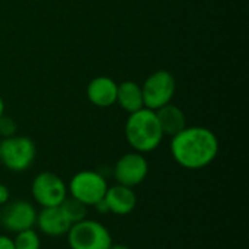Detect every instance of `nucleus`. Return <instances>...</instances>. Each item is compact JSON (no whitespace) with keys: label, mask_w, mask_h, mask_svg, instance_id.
Masks as SVG:
<instances>
[{"label":"nucleus","mask_w":249,"mask_h":249,"mask_svg":"<svg viewBox=\"0 0 249 249\" xmlns=\"http://www.w3.org/2000/svg\"><path fill=\"white\" fill-rule=\"evenodd\" d=\"M4 114V101H3V98L0 96V117Z\"/></svg>","instance_id":"obj_21"},{"label":"nucleus","mask_w":249,"mask_h":249,"mask_svg":"<svg viewBox=\"0 0 249 249\" xmlns=\"http://www.w3.org/2000/svg\"><path fill=\"white\" fill-rule=\"evenodd\" d=\"M0 249H15L13 239L6 235H0Z\"/></svg>","instance_id":"obj_19"},{"label":"nucleus","mask_w":249,"mask_h":249,"mask_svg":"<svg viewBox=\"0 0 249 249\" xmlns=\"http://www.w3.org/2000/svg\"><path fill=\"white\" fill-rule=\"evenodd\" d=\"M36 209L28 200H16L3 206L0 212V223L1 226L13 233L32 229L36 223Z\"/></svg>","instance_id":"obj_9"},{"label":"nucleus","mask_w":249,"mask_h":249,"mask_svg":"<svg viewBox=\"0 0 249 249\" xmlns=\"http://www.w3.org/2000/svg\"><path fill=\"white\" fill-rule=\"evenodd\" d=\"M60 207L71 225L82 222L88 217V206H85L83 203H80L79 200H76L70 196L60 204Z\"/></svg>","instance_id":"obj_15"},{"label":"nucleus","mask_w":249,"mask_h":249,"mask_svg":"<svg viewBox=\"0 0 249 249\" xmlns=\"http://www.w3.org/2000/svg\"><path fill=\"white\" fill-rule=\"evenodd\" d=\"M13 245H15V249H39L41 239H39L38 232L32 228V229H26V231L15 233Z\"/></svg>","instance_id":"obj_16"},{"label":"nucleus","mask_w":249,"mask_h":249,"mask_svg":"<svg viewBox=\"0 0 249 249\" xmlns=\"http://www.w3.org/2000/svg\"><path fill=\"white\" fill-rule=\"evenodd\" d=\"M35 226L39 229L41 233H44L47 236H51V238H58V236L67 235L71 223L66 217L61 207L57 206V207L41 209L38 212V214H36Z\"/></svg>","instance_id":"obj_11"},{"label":"nucleus","mask_w":249,"mask_h":249,"mask_svg":"<svg viewBox=\"0 0 249 249\" xmlns=\"http://www.w3.org/2000/svg\"><path fill=\"white\" fill-rule=\"evenodd\" d=\"M177 90L175 77L168 70L153 71L142 85L144 108L156 111L166 104H171Z\"/></svg>","instance_id":"obj_6"},{"label":"nucleus","mask_w":249,"mask_h":249,"mask_svg":"<svg viewBox=\"0 0 249 249\" xmlns=\"http://www.w3.org/2000/svg\"><path fill=\"white\" fill-rule=\"evenodd\" d=\"M109 249H131V248H130V247H127V245H121V244H112Z\"/></svg>","instance_id":"obj_20"},{"label":"nucleus","mask_w":249,"mask_h":249,"mask_svg":"<svg viewBox=\"0 0 249 249\" xmlns=\"http://www.w3.org/2000/svg\"><path fill=\"white\" fill-rule=\"evenodd\" d=\"M156 117L159 121V125L163 131V136L174 137L178 134L181 130L187 127V118L184 111L174 105V104H166L162 108L156 109Z\"/></svg>","instance_id":"obj_13"},{"label":"nucleus","mask_w":249,"mask_h":249,"mask_svg":"<svg viewBox=\"0 0 249 249\" xmlns=\"http://www.w3.org/2000/svg\"><path fill=\"white\" fill-rule=\"evenodd\" d=\"M31 194L36 204L41 209L45 207H57L60 206L67 197V184L54 172H39L31 185Z\"/></svg>","instance_id":"obj_7"},{"label":"nucleus","mask_w":249,"mask_h":249,"mask_svg":"<svg viewBox=\"0 0 249 249\" xmlns=\"http://www.w3.org/2000/svg\"><path fill=\"white\" fill-rule=\"evenodd\" d=\"M219 139L207 127H185L171 137V155L184 169L197 171L209 166L219 155Z\"/></svg>","instance_id":"obj_1"},{"label":"nucleus","mask_w":249,"mask_h":249,"mask_svg":"<svg viewBox=\"0 0 249 249\" xmlns=\"http://www.w3.org/2000/svg\"><path fill=\"white\" fill-rule=\"evenodd\" d=\"M104 203L108 213H112L115 216H127L136 209L137 196L133 188L115 184L112 187H108L104 196Z\"/></svg>","instance_id":"obj_10"},{"label":"nucleus","mask_w":249,"mask_h":249,"mask_svg":"<svg viewBox=\"0 0 249 249\" xmlns=\"http://www.w3.org/2000/svg\"><path fill=\"white\" fill-rule=\"evenodd\" d=\"M16 130H18V125H16L15 120L12 117H7L6 114H3L0 117V136L3 139L12 137L16 134Z\"/></svg>","instance_id":"obj_17"},{"label":"nucleus","mask_w":249,"mask_h":249,"mask_svg":"<svg viewBox=\"0 0 249 249\" xmlns=\"http://www.w3.org/2000/svg\"><path fill=\"white\" fill-rule=\"evenodd\" d=\"M9 200H10V190L4 184L0 182V206L7 204Z\"/></svg>","instance_id":"obj_18"},{"label":"nucleus","mask_w":249,"mask_h":249,"mask_svg":"<svg viewBox=\"0 0 249 249\" xmlns=\"http://www.w3.org/2000/svg\"><path fill=\"white\" fill-rule=\"evenodd\" d=\"M149 174V163L143 153L130 152L121 156L114 166V179L117 184L134 188L140 185Z\"/></svg>","instance_id":"obj_8"},{"label":"nucleus","mask_w":249,"mask_h":249,"mask_svg":"<svg viewBox=\"0 0 249 249\" xmlns=\"http://www.w3.org/2000/svg\"><path fill=\"white\" fill-rule=\"evenodd\" d=\"M124 111L128 114L136 112L142 108H144L143 102V93H142V86L133 80H125L118 85L117 88V101Z\"/></svg>","instance_id":"obj_14"},{"label":"nucleus","mask_w":249,"mask_h":249,"mask_svg":"<svg viewBox=\"0 0 249 249\" xmlns=\"http://www.w3.org/2000/svg\"><path fill=\"white\" fill-rule=\"evenodd\" d=\"M117 88L118 83L114 79L108 76H98L89 82L86 88V96L95 107L108 108L117 101Z\"/></svg>","instance_id":"obj_12"},{"label":"nucleus","mask_w":249,"mask_h":249,"mask_svg":"<svg viewBox=\"0 0 249 249\" xmlns=\"http://www.w3.org/2000/svg\"><path fill=\"white\" fill-rule=\"evenodd\" d=\"M66 236L70 249H109L112 245L109 231L101 222L88 217L71 225Z\"/></svg>","instance_id":"obj_3"},{"label":"nucleus","mask_w":249,"mask_h":249,"mask_svg":"<svg viewBox=\"0 0 249 249\" xmlns=\"http://www.w3.org/2000/svg\"><path fill=\"white\" fill-rule=\"evenodd\" d=\"M124 133L131 149L143 155L156 150L165 137L156 112L149 108H142L131 112L125 121Z\"/></svg>","instance_id":"obj_2"},{"label":"nucleus","mask_w":249,"mask_h":249,"mask_svg":"<svg viewBox=\"0 0 249 249\" xmlns=\"http://www.w3.org/2000/svg\"><path fill=\"white\" fill-rule=\"evenodd\" d=\"M36 156L35 143L26 136H12L0 142V163L12 172H25Z\"/></svg>","instance_id":"obj_5"},{"label":"nucleus","mask_w":249,"mask_h":249,"mask_svg":"<svg viewBox=\"0 0 249 249\" xmlns=\"http://www.w3.org/2000/svg\"><path fill=\"white\" fill-rule=\"evenodd\" d=\"M108 187L109 185L101 172L85 169L71 177L67 184V191L70 197L79 200L88 207H93L104 200Z\"/></svg>","instance_id":"obj_4"}]
</instances>
